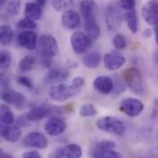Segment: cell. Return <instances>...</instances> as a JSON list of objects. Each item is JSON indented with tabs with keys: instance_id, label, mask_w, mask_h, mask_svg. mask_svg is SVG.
<instances>
[{
	"instance_id": "obj_9",
	"label": "cell",
	"mask_w": 158,
	"mask_h": 158,
	"mask_svg": "<svg viewBox=\"0 0 158 158\" xmlns=\"http://www.w3.org/2000/svg\"><path fill=\"white\" fill-rule=\"evenodd\" d=\"M142 16L151 26L158 24V0H149L142 7Z\"/></svg>"
},
{
	"instance_id": "obj_25",
	"label": "cell",
	"mask_w": 158,
	"mask_h": 158,
	"mask_svg": "<svg viewBox=\"0 0 158 158\" xmlns=\"http://www.w3.org/2000/svg\"><path fill=\"white\" fill-rule=\"evenodd\" d=\"M123 19H125L129 30L132 33H136L138 31V24H139L136 10L132 9V10H130V11H127L123 15Z\"/></svg>"
},
{
	"instance_id": "obj_26",
	"label": "cell",
	"mask_w": 158,
	"mask_h": 158,
	"mask_svg": "<svg viewBox=\"0 0 158 158\" xmlns=\"http://www.w3.org/2000/svg\"><path fill=\"white\" fill-rule=\"evenodd\" d=\"M0 121L7 124H13L15 121V115L7 104H0Z\"/></svg>"
},
{
	"instance_id": "obj_23",
	"label": "cell",
	"mask_w": 158,
	"mask_h": 158,
	"mask_svg": "<svg viewBox=\"0 0 158 158\" xmlns=\"http://www.w3.org/2000/svg\"><path fill=\"white\" fill-rule=\"evenodd\" d=\"M69 77H70V72L67 69L56 67L50 70V72L46 77V79L49 82H59L67 79Z\"/></svg>"
},
{
	"instance_id": "obj_44",
	"label": "cell",
	"mask_w": 158,
	"mask_h": 158,
	"mask_svg": "<svg viewBox=\"0 0 158 158\" xmlns=\"http://www.w3.org/2000/svg\"><path fill=\"white\" fill-rule=\"evenodd\" d=\"M153 35V31L151 29H145V31H143V36L145 38H150Z\"/></svg>"
},
{
	"instance_id": "obj_41",
	"label": "cell",
	"mask_w": 158,
	"mask_h": 158,
	"mask_svg": "<svg viewBox=\"0 0 158 158\" xmlns=\"http://www.w3.org/2000/svg\"><path fill=\"white\" fill-rule=\"evenodd\" d=\"M21 158H41V156L36 151H30L24 153Z\"/></svg>"
},
{
	"instance_id": "obj_47",
	"label": "cell",
	"mask_w": 158,
	"mask_h": 158,
	"mask_svg": "<svg viewBox=\"0 0 158 158\" xmlns=\"http://www.w3.org/2000/svg\"><path fill=\"white\" fill-rule=\"evenodd\" d=\"M155 38H156V42L158 45V24L156 25V28H155Z\"/></svg>"
},
{
	"instance_id": "obj_2",
	"label": "cell",
	"mask_w": 158,
	"mask_h": 158,
	"mask_svg": "<svg viewBox=\"0 0 158 158\" xmlns=\"http://www.w3.org/2000/svg\"><path fill=\"white\" fill-rule=\"evenodd\" d=\"M80 88L76 87L72 84L66 85V84H58L55 85H52L49 91L48 95L49 98L53 101L63 102L66 101L69 98L75 97L80 92Z\"/></svg>"
},
{
	"instance_id": "obj_8",
	"label": "cell",
	"mask_w": 158,
	"mask_h": 158,
	"mask_svg": "<svg viewBox=\"0 0 158 158\" xmlns=\"http://www.w3.org/2000/svg\"><path fill=\"white\" fill-rule=\"evenodd\" d=\"M126 64V57L117 50L110 51L103 56V64L110 71H117Z\"/></svg>"
},
{
	"instance_id": "obj_34",
	"label": "cell",
	"mask_w": 158,
	"mask_h": 158,
	"mask_svg": "<svg viewBox=\"0 0 158 158\" xmlns=\"http://www.w3.org/2000/svg\"><path fill=\"white\" fill-rule=\"evenodd\" d=\"M21 6L20 0H11L6 6V12L10 16H17L19 13Z\"/></svg>"
},
{
	"instance_id": "obj_12",
	"label": "cell",
	"mask_w": 158,
	"mask_h": 158,
	"mask_svg": "<svg viewBox=\"0 0 158 158\" xmlns=\"http://www.w3.org/2000/svg\"><path fill=\"white\" fill-rule=\"evenodd\" d=\"M2 99L6 104L14 106L18 110H22L27 106L26 98L19 91L16 90H7L2 94Z\"/></svg>"
},
{
	"instance_id": "obj_1",
	"label": "cell",
	"mask_w": 158,
	"mask_h": 158,
	"mask_svg": "<svg viewBox=\"0 0 158 158\" xmlns=\"http://www.w3.org/2000/svg\"><path fill=\"white\" fill-rule=\"evenodd\" d=\"M37 48L40 57L43 59L45 65H49L51 59L55 57L58 53V42L52 35H42L38 39Z\"/></svg>"
},
{
	"instance_id": "obj_16",
	"label": "cell",
	"mask_w": 158,
	"mask_h": 158,
	"mask_svg": "<svg viewBox=\"0 0 158 158\" xmlns=\"http://www.w3.org/2000/svg\"><path fill=\"white\" fill-rule=\"evenodd\" d=\"M93 85L98 93L102 95H109L113 91L114 81L110 77L99 76L94 80Z\"/></svg>"
},
{
	"instance_id": "obj_22",
	"label": "cell",
	"mask_w": 158,
	"mask_h": 158,
	"mask_svg": "<svg viewBox=\"0 0 158 158\" xmlns=\"http://www.w3.org/2000/svg\"><path fill=\"white\" fill-rule=\"evenodd\" d=\"M61 156L64 158H81L83 150L77 143H70L59 150Z\"/></svg>"
},
{
	"instance_id": "obj_13",
	"label": "cell",
	"mask_w": 158,
	"mask_h": 158,
	"mask_svg": "<svg viewBox=\"0 0 158 158\" xmlns=\"http://www.w3.org/2000/svg\"><path fill=\"white\" fill-rule=\"evenodd\" d=\"M23 144L27 147L45 149L48 146V140L42 133L32 131L25 136L23 139Z\"/></svg>"
},
{
	"instance_id": "obj_33",
	"label": "cell",
	"mask_w": 158,
	"mask_h": 158,
	"mask_svg": "<svg viewBox=\"0 0 158 158\" xmlns=\"http://www.w3.org/2000/svg\"><path fill=\"white\" fill-rule=\"evenodd\" d=\"M112 42H113V46L115 50L117 51H123L127 47V40L121 33H117L113 37Z\"/></svg>"
},
{
	"instance_id": "obj_18",
	"label": "cell",
	"mask_w": 158,
	"mask_h": 158,
	"mask_svg": "<svg viewBox=\"0 0 158 158\" xmlns=\"http://www.w3.org/2000/svg\"><path fill=\"white\" fill-rule=\"evenodd\" d=\"M97 8V4L94 0H82L80 3V12L84 20L96 18Z\"/></svg>"
},
{
	"instance_id": "obj_10",
	"label": "cell",
	"mask_w": 158,
	"mask_h": 158,
	"mask_svg": "<svg viewBox=\"0 0 158 158\" xmlns=\"http://www.w3.org/2000/svg\"><path fill=\"white\" fill-rule=\"evenodd\" d=\"M22 135L21 129L18 124H7L0 121V136L10 143L18 142Z\"/></svg>"
},
{
	"instance_id": "obj_6",
	"label": "cell",
	"mask_w": 158,
	"mask_h": 158,
	"mask_svg": "<svg viewBox=\"0 0 158 158\" xmlns=\"http://www.w3.org/2000/svg\"><path fill=\"white\" fill-rule=\"evenodd\" d=\"M72 49L76 54H85L93 46V40L83 31H76L70 38Z\"/></svg>"
},
{
	"instance_id": "obj_7",
	"label": "cell",
	"mask_w": 158,
	"mask_h": 158,
	"mask_svg": "<svg viewBox=\"0 0 158 158\" xmlns=\"http://www.w3.org/2000/svg\"><path fill=\"white\" fill-rule=\"evenodd\" d=\"M119 109L127 116L131 117V118H134V117L139 116L143 111L144 105L138 98H128L123 99L120 102Z\"/></svg>"
},
{
	"instance_id": "obj_19",
	"label": "cell",
	"mask_w": 158,
	"mask_h": 158,
	"mask_svg": "<svg viewBox=\"0 0 158 158\" xmlns=\"http://www.w3.org/2000/svg\"><path fill=\"white\" fill-rule=\"evenodd\" d=\"M42 14H43L42 7L37 5L35 2H28L25 4V7H24L25 18L36 21L41 19Z\"/></svg>"
},
{
	"instance_id": "obj_15",
	"label": "cell",
	"mask_w": 158,
	"mask_h": 158,
	"mask_svg": "<svg viewBox=\"0 0 158 158\" xmlns=\"http://www.w3.org/2000/svg\"><path fill=\"white\" fill-rule=\"evenodd\" d=\"M61 22L64 28L67 30H76L81 25V18L79 14L75 10H67L62 14Z\"/></svg>"
},
{
	"instance_id": "obj_5",
	"label": "cell",
	"mask_w": 158,
	"mask_h": 158,
	"mask_svg": "<svg viewBox=\"0 0 158 158\" xmlns=\"http://www.w3.org/2000/svg\"><path fill=\"white\" fill-rule=\"evenodd\" d=\"M105 21L108 30L110 32L118 31L123 21V15L120 12L119 6L110 4L105 9Z\"/></svg>"
},
{
	"instance_id": "obj_21",
	"label": "cell",
	"mask_w": 158,
	"mask_h": 158,
	"mask_svg": "<svg viewBox=\"0 0 158 158\" xmlns=\"http://www.w3.org/2000/svg\"><path fill=\"white\" fill-rule=\"evenodd\" d=\"M101 59H102L101 53L98 51L94 50L92 52H87L83 57L82 63L85 67H87L89 69H94V68H97L100 64Z\"/></svg>"
},
{
	"instance_id": "obj_38",
	"label": "cell",
	"mask_w": 158,
	"mask_h": 158,
	"mask_svg": "<svg viewBox=\"0 0 158 158\" xmlns=\"http://www.w3.org/2000/svg\"><path fill=\"white\" fill-rule=\"evenodd\" d=\"M9 86H10V80L8 77L3 72H0V87L4 89H8Z\"/></svg>"
},
{
	"instance_id": "obj_43",
	"label": "cell",
	"mask_w": 158,
	"mask_h": 158,
	"mask_svg": "<svg viewBox=\"0 0 158 158\" xmlns=\"http://www.w3.org/2000/svg\"><path fill=\"white\" fill-rule=\"evenodd\" d=\"M0 158H14L12 155L6 153V152H4L2 148H0Z\"/></svg>"
},
{
	"instance_id": "obj_29",
	"label": "cell",
	"mask_w": 158,
	"mask_h": 158,
	"mask_svg": "<svg viewBox=\"0 0 158 158\" xmlns=\"http://www.w3.org/2000/svg\"><path fill=\"white\" fill-rule=\"evenodd\" d=\"M79 115L83 118H92L98 115V110L93 104L85 103L80 108Z\"/></svg>"
},
{
	"instance_id": "obj_27",
	"label": "cell",
	"mask_w": 158,
	"mask_h": 158,
	"mask_svg": "<svg viewBox=\"0 0 158 158\" xmlns=\"http://www.w3.org/2000/svg\"><path fill=\"white\" fill-rule=\"evenodd\" d=\"M36 59L32 55H27L23 57L19 64V69L21 73H27L31 71L35 66Z\"/></svg>"
},
{
	"instance_id": "obj_20",
	"label": "cell",
	"mask_w": 158,
	"mask_h": 158,
	"mask_svg": "<svg viewBox=\"0 0 158 158\" xmlns=\"http://www.w3.org/2000/svg\"><path fill=\"white\" fill-rule=\"evenodd\" d=\"M85 34L93 40H98L101 36V31L97 21V18L85 20Z\"/></svg>"
},
{
	"instance_id": "obj_14",
	"label": "cell",
	"mask_w": 158,
	"mask_h": 158,
	"mask_svg": "<svg viewBox=\"0 0 158 158\" xmlns=\"http://www.w3.org/2000/svg\"><path fill=\"white\" fill-rule=\"evenodd\" d=\"M18 44L26 50L34 51L37 48L38 43V36L35 32L31 31H24L19 33L17 37Z\"/></svg>"
},
{
	"instance_id": "obj_28",
	"label": "cell",
	"mask_w": 158,
	"mask_h": 158,
	"mask_svg": "<svg viewBox=\"0 0 158 158\" xmlns=\"http://www.w3.org/2000/svg\"><path fill=\"white\" fill-rule=\"evenodd\" d=\"M75 5L74 0H52V6L56 11H67Z\"/></svg>"
},
{
	"instance_id": "obj_46",
	"label": "cell",
	"mask_w": 158,
	"mask_h": 158,
	"mask_svg": "<svg viewBox=\"0 0 158 158\" xmlns=\"http://www.w3.org/2000/svg\"><path fill=\"white\" fill-rule=\"evenodd\" d=\"M51 158H64V157L61 156L60 152L58 151V152H55V153H53V154L51 156Z\"/></svg>"
},
{
	"instance_id": "obj_4",
	"label": "cell",
	"mask_w": 158,
	"mask_h": 158,
	"mask_svg": "<svg viewBox=\"0 0 158 158\" xmlns=\"http://www.w3.org/2000/svg\"><path fill=\"white\" fill-rule=\"evenodd\" d=\"M97 127L102 131L115 135H123L126 131L125 124L113 116H105L98 119Z\"/></svg>"
},
{
	"instance_id": "obj_17",
	"label": "cell",
	"mask_w": 158,
	"mask_h": 158,
	"mask_svg": "<svg viewBox=\"0 0 158 158\" xmlns=\"http://www.w3.org/2000/svg\"><path fill=\"white\" fill-rule=\"evenodd\" d=\"M55 111L56 110L50 107H34L26 113L25 117L30 122H34L41 120L46 117L52 116Z\"/></svg>"
},
{
	"instance_id": "obj_39",
	"label": "cell",
	"mask_w": 158,
	"mask_h": 158,
	"mask_svg": "<svg viewBox=\"0 0 158 158\" xmlns=\"http://www.w3.org/2000/svg\"><path fill=\"white\" fill-rule=\"evenodd\" d=\"M126 86H125V84L121 81H116L114 82V88H113V91L114 93H117V94H119L121 92H123L125 90Z\"/></svg>"
},
{
	"instance_id": "obj_48",
	"label": "cell",
	"mask_w": 158,
	"mask_h": 158,
	"mask_svg": "<svg viewBox=\"0 0 158 158\" xmlns=\"http://www.w3.org/2000/svg\"><path fill=\"white\" fill-rule=\"evenodd\" d=\"M6 2V0H0V6H2L3 5H5Z\"/></svg>"
},
{
	"instance_id": "obj_35",
	"label": "cell",
	"mask_w": 158,
	"mask_h": 158,
	"mask_svg": "<svg viewBox=\"0 0 158 158\" xmlns=\"http://www.w3.org/2000/svg\"><path fill=\"white\" fill-rule=\"evenodd\" d=\"M116 148V143L110 140H103L99 142L97 145V149L105 150V151H111Z\"/></svg>"
},
{
	"instance_id": "obj_31",
	"label": "cell",
	"mask_w": 158,
	"mask_h": 158,
	"mask_svg": "<svg viewBox=\"0 0 158 158\" xmlns=\"http://www.w3.org/2000/svg\"><path fill=\"white\" fill-rule=\"evenodd\" d=\"M12 62V55L6 50L0 51V69L6 70L10 67Z\"/></svg>"
},
{
	"instance_id": "obj_3",
	"label": "cell",
	"mask_w": 158,
	"mask_h": 158,
	"mask_svg": "<svg viewBox=\"0 0 158 158\" xmlns=\"http://www.w3.org/2000/svg\"><path fill=\"white\" fill-rule=\"evenodd\" d=\"M122 79L133 93L137 95H143L144 93L145 88L143 77L138 68L131 67L125 70L122 74Z\"/></svg>"
},
{
	"instance_id": "obj_32",
	"label": "cell",
	"mask_w": 158,
	"mask_h": 158,
	"mask_svg": "<svg viewBox=\"0 0 158 158\" xmlns=\"http://www.w3.org/2000/svg\"><path fill=\"white\" fill-rule=\"evenodd\" d=\"M17 28L19 30H24V31H31L37 28V23L34 20L24 18L17 23Z\"/></svg>"
},
{
	"instance_id": "obj_24",
	"label": "cell",
	"mask_w": 158,
	"mask_h": 158,
	"mask_svg": "<svg viewBox=\"0 0 158 158\" xmlns=\"http://www.w3.org/2000/svg\"><path fill=\"white\" fill-rule=\"evenodd\" d=\"M14 39V31L9 25L0 26V44L3 46H8Z\"/></svg>"
},
{
	"instance_id": "obj_42",
	"label": "cell",
	"mask_w": 158,
	"mask_h": 158,
	"mask_svg": "<svg viewBox=\"0 0 158 158\" xmlns=\"http://www.w3.org/2000/svg\"><path fill=\"white\" fill-rule=\"evenodd\" d=\"M158 117V98L155 99L152 110V118H156Z\"/></svg>"
},
{
	"instance_id": "obj_37",
	"label": "cell",
	"mask_w": 158,
	"mask_h": 158,
	"mask_svg": "<svg viewBox=\"0 0 158 158\" xmlns=\"http://www.w3.org/2000/svg\"><path fill=\"white\" fill-rule=\"evenodd\" d=\"M17 82H18V84L23 85L24 87H27V88H30V89L33 88V83L31 80V78H29L28 77H24V76L19 77L17 78Z\"/></svg>"
},
{
	"instance_id": "obj_30",
	"label": "cell",
	"mask_w": 158,
	"mask_h": 158,
	"mask_svg": "<svg viewBox=\"0 0 158 158\" xmlns=\"http://www.w3.org/2000/svg\"><path fill=\"white\" fill-rule=\"evenodd\" d=\"M92 158H123L122 155L114 150L111 151H105L100 149H96L92 155Z\"/></svg>"
},
{
	"instance_id": "obj_36",
	"label": "cell",
	"mask_w": 158,
	"mask_h": 158,
	"mask_svg": "<svg viewBox=\"0 0 158 158\" xmlns=\"http://www.w3.org/2000/svg\"><path fill=\"white\" fill-rule=\"evenodd\" d=\"M135 4H136V0H120L118 3V6L121 9L130 11L134 9Z\"/></svg>"
},
{
	"instance_id": "obj_11",
	"label": "cell",
	"mask_w": 158,
	"mask_h": 158,
	"mask_svg": "<svg viewBox=\"0 0 158 158\" xmlns=\"http://www.w3.org/2000/svg\"><path fill=\"white\" fill-rule=\"evenodd\" d=\"M67 128V124L64 118L54 116L48 118L44 125L45 131L51 136H59L63 134Z\"/></svg>"
},
{
	"instance_id": "obj_45",
	"label": "cell",
	"mask_w": 158,
	"mask_h": 158,
	"mask_svg": "<svg viewBox=\"0 0 158 158\" xmlns=\"http://www.w3.org/2000/svg\"><path fill=\"white\" fill-rule=\"evenodd\" d=\"M35 3H36L37 5H39L40 6L43 7V6L46 5V3H47V0H35Z\"/></svg>"
},
{
	"instance_id": "obj_40",
	"label": "cell",
	"mask_w": 158,
	"mask_h": 158,
	"mask_svg": "<svg viewBox=\"0 0 158 158\" xmlns=\"http://www.w3.org/2000/svg\"><path fill=\"white\" fill-rule=\"evenodd\" d=\"M73 85H75L76 87H78V88H82L85 85V79L83 78L82 77H77L73 79L72 83H71Z\"/></svg>"
}]
</instances>
